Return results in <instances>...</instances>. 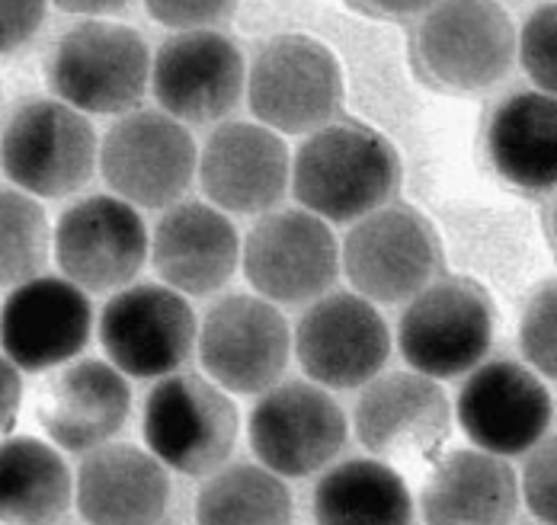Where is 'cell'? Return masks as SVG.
<instances>
[{"mask_svg":"<svg viewBox=\"0 0 557 525\" xmlns=\"http://www.w3.org/2000/svg\"><path fill=\"white\" fill-rule=\"evenodd\" d=\"M400 183V161L375 128L327 122L301 141L292 158V192L301 209L324 222L352 225L388 205Z\"/></svg>","mask_w":557,"mask_h":525,"instance_id":"cell-1","label":"cell"},{"mask_svg":"<svg viewBox=\"0 0 557 525\" xmlns=\"http://www.w3.org/2000/svg\"><path fill=\"white\" fill-rule=\"evenodd\" d=\"M46 77L67 107L87 116H122L151 87V52L138 29L90 16L58 36Z\"/></svg>","mask_w":557,"mask_h":525,"instance_id":"cell-2","label":"cell"},{"mask_svg":"<svg viewBox=\"0 0 557 525\" xmlns=\"http://www.w3.org/2000/svg\"><path fill=\"white\" fill-rule=\"evenodd\" d=\"M97 158L90 118L64 100H26L0 128V174L36 199H64L84 189Z\"/></svg>","mask_w":557,"mask_h":525,"instance_id":"cell-3","label":"cell"},{"mask_svg":"<svg viewBox=\"0 0 557 525\" xmlns=\"http://www.w3.org/2000/svg\"><path fill=\"white\" fill-rule=\"evenodd\" d=\"M240 433V416L219 382L170 372L145 398L141 436L170 471L206 477L222 467Z\"/></svg>","mask_w":557,"mask_h":525,"instance_id":"cell-4","label":"cell"},{"mask_svg":"<svg viewBox=\"0 0 557 525\" xmlns=\"http://www.w3.org/2000/svg\"><path fill=\"white\" fill-rule=\"evenodd\" d=\"M494 304L471 279H433L397 321V350L413 372L458 378L484 362L494 343Z\"/></svg>","mask_w":557,"mask_h":525,"instance_id":"cell-5","label":"cell"},{"mask_svg":"<svg viewBox=\"0 0 557 525\" xmlns=\"http://www.w3.org/2000/svg\"><path fill=\"white\" fill-rule=\"evenodd\" d=\"M343 103V71L318 39L285 33L260 46L247 67V107L263 125L305 135L336 116Z\"/></svg>","mask_w":557,"mask_h":525,"instance_id":"cell-6","label":"cell"},{"mask_svg":"<svg viewBox=\"0 0 557 525\" xmlns=\"http://www.w3.org/2000/svg\"><path fill=\"white\" fill-rule=\"evenodd\" d=\"M339 263L352 289L379 304H397L430 286L443 266L433 225L410 205H382L352 222Z\"/></svg>","mask_w":557,"mask_h":525,"instance_id":"cell-7","label":"cell"},{"mask_svg":"<svg viewBox=\"0 0 557 525\" xmlns=\"http://www.w3.org/2000/svg\"><path fill=\"white\" fill-rule=\"evenodd\" d=\"M100 171L115 196L141 209H168L199 171L189 128L164 110H132L115 118L100 145Z\"/></svg>","mask_w":557,"mask_h":525,"instance_id":"cell-8","label":"cell"},{"mask_svg":"<svg viewBox=\"0 0 557 525\" xmlns=\"http://www.w3.org/2000/svg\"><path fill=\"white\" fill-rule=\"evenodd\" d=\"M516 26L497 0H436L420 13L417 55L448 90H484L516 61Z\"/></svg>","mask_w":557,"mask_h":525,"instance_id":"cell-9","label":"cell"},{"mask_svg":"<svg viewBox=\"0 0 557 525\" xmlns=\"http://www.w3.org/2000/svg\"><path fill=\"white\" fill-rule=\"evenodd\" d=\"M240 263L247 283L273 304H305L327 292L339 273L331 222L308 209H270L250 228Z\"/></svg>","mask_w":557,"mask_h":525,"instance_id":"cell-10","label":"cell"},{"mask_svg":"<svg viewBox=\"0 0 557 525\" xmlns=\"http://www.w3.org/2000/svg\"><path fill=\"white\" fill-rule=\"evenodd\" d=\"M247 436L253 455L282 477H308L327 467L346 446L349 423L331 388L311 382H276L260 391Z\"/></svg>","mask_w":557,"mask_h":525,"instance_id":"cell-11","label":"cell"},{"mask_svg":"<svg viewBox=\"0 0 557 525\" xmlns=\"http://www.w3.org/2000/svg\"><path fill=\"white\" fill-rule=\"evenodd\" d=\"M199 340L196 311L173 286H122L100 314V343L128 378H164Z\"/></svg>","mask_w":557,"mask_h":525,"instance_id":"cell-12","label":"cell"},{"mask_svg":"<svg viewBox=\"0 0 557 525\" xmlns=\"http://www.w3.org/2000/svg\"><path fill=\"white\" fill-rule=\"evenodd\" d=\"M292 347L311 382L331 391H349L362 388L385 368L391 334L366 295L324 292L298 317Z\"/></svg>","mask_w":557,"mask_h":525,"instance_id":"cell-13","label":"cell"},{"mask_svg":"<svg viewBox=\"0 0 557 525\" xmlns=\"http://www.w3.org/2000/svg\"><path fill=\"white\" fill-rule=\"evenodd\" d=\"M196 350L212 382L234 395L273 388L292 355V330L263 295H227L209 308Z\"/></svg>","mask_w":557,"mask_h":525,"instance_id":"cell-14","label":"cell"},{"mask_svg":"<svg viewBox=\"0 0 557 525\" xmlns=\"http://www.w3.org/2000/svg\"><path fill=\"white\" fill-rule=\"evenodd\" d=\"M151 93L180 122H219L247 93L244 52L212 26L176 29L151 61Z\"/></svg>","mask_w":557,"mask_h":525,"instance_id":"cell-15","label":"cell"},{"mask_svg":"<svg viewBox=\"0 0 557 525\" xmlns=\"http://www.w3.org/2000/svg\"><path fill=\"white\" fill-rule=\"evenodd\" d=\"M455 416L461 433L484 452L503 459L535 449L555 416L552 395L532 365L491 359L471 368L458 391Z\"/></svg>","mask_w":557,"mask_h":525,"instance_id":"cell-16","label":"cell"},{"mask_svg":"<svg viewBox=\"0 0 557 525\" xmlns=\"http://www.w3.org/2000/svg\"><path fill=\"white\" fill-rule=\"evenodd\" d=\"M61 273L87 292L128 286L148 260V228L122 196H87L67 205L52 234Z\"/></svg>","mask_w":557,"mask_h":525,"instance_id":"cell-17","label":"cell"},{"mask_svg":"<svg viewBox=\"0 0 557 525\" xmlns=\"http://www.w3.org/2000/svg\"><path fill=\"white\" fill-rule=\"evenodd\" d=\"M356 436L382 462L436 459L451 436V404L423 372L375 375L356 401Z\"/></svg>","mask_w":557,"mask_h":525,"instance_id":"cell-18","label":"cell"},{"mask_svg":"<svg viewBox=\"0 0 557 525\" xmlns=\"http://www.w3.org/2000/svg\"><path fill=\"white\" fill-rule=\"evenodd\" d=\"M94 330L87 289L67 276H33L0 308V350L20 372H49L81 355Z\"/></svg>","mask_w":557,"mask_h":525,"instance_id":"cell-19","label":"cell"},{"mask_svg":"<svg viewBox=\"0 0 557 525\" xmlns=\"http://www.w3.org/2000/svg\"><path fill=\"white\" fill-rule=\"evenodd\" d=\"M196 174L212 205L234 215H263L276 209L292 183V158L276 128L224 122L209 135Z\"/></svg>","mask_w":557,"mask_h":525,"instance_id":"cell-20","label":"cell"},{"mask_svg":"<svg viewBox=\"0 0 557 525\" xmlns=\"http://www.w3.org/2000/svg\"><path fill=\"white\" fill-rule=\"evenodd\" d=\"M132 391L125 372L100 359H71L42 385L36 420L49 442L87 455L115 439L128 423Z\"/></svg>","mask_w":557,"mask_h":525,"instance_id":"cell-21","label":"cell"},{"mask_svg":"<svg viewBox=\"0 0 557 525\" xmlns=\"http://www.w3.org/2000/svg\"><path fill=\"white\" fill-rule=\"evenodd\" d=\"M151 263L183 295L224 289L240 263V237L227 212L209 202H173L154 225Z\"/></svg>","mask_w":557,"mask_h":525,"instance_id":"cell-22","label":"cell"},{"mask_svg":"<svg viewBox=\"0 0 557 525\" xmlns=\"http://www.w3.org/2000/svg\"><path fill=\"white\" fill-rule=\"evenodd\" d=\"M74 500L87 523H158L170 503L168 465L138 446L107 442L77 467Z\"/></svg>","mask_w":557,"mask_h":525,"instance_id":"cell-23","label":"cell"},{"mask_svg":"<svg viewBox=\"0 0 557 525\" xmlns=\"http://www.w3.org/2000/svg\"><path fill=\"white\" fill-rule=\"evenodd\" d=\"M522 490L512 465L484 449H458L433 467L420 510L426 523H509Z\"/></svg>","mask_w":557,"mask_h":525,"instance_id":"cell-24","label":"cell"},{"mask_svg":"<svg viewBox=\"0 0 557 525\" xmlns=\"http://www.w3.org/2000/svg\"><path fill=\"white\" fill-rule=\"evenodd\" d=\"M487 158L522 192L557 189V97L519 90L487 122Z\"/></svg>","mask_w":557,"mask_h":525,"instance_id":"cell-25","label":"cell"},{"mask_svg":"<svg viewBox=\"0 0 557 525\" xmlns=\"http://www.w3.org/2000/svg\"><path fill=\"white\" fill-rule=\"evenodd\" d=\"M314 520L324 525H404L413 520V497L388 462L346 459L321 474Z\"/></svg>","mask_w":557,"mask_h":525,"instance_id":"cell-26","label":"cell"},{"mask_svg":"<svg viewBox=\"0 0 557 525\" xmlns=\"http://www.w3.org/2000/svg\"><path fill=\"white\" fill-rule=\"evenodd\" d=\"M71 497L74 477L55 446L36 436L0 442V523H55Z\"/></svg>","mask_w":557,"mask_h":525,"instance_id":"cell-27","label":"cell"},{"mask_svg":"<svg viewBox=\"0 0 557 525\" xmlns=\"http://www.w3.org/2000/svg\"><path fill=\"white\" fill-rule=\"evenodd\" d=\"M196 520L199 523H288L292 520V493L282 484V474L273 467L237 465L215 467L206 474L196 493Z\"/></svg>","mask_w":557,"mask_h":525,"instance_id":"cell-28","label":"cell"},{"mask_svg":"<svg viewBox=\"0 0 557 525\" xmlns=\"http://www.w3.org/2000/svg\"><path fill=\"white\" fill-rule=\"evenodd\" d=\"M52 232L36 196L0 189V289H13L42 273Z\"/></svg>","mask_w":557,"mask_h":525,"instance_id":"cell-29","label":"cell"},{"mask_svg":"<svg viewBox=\"0 0 557 525\" xmlns=\"http://www.w3.org/2000/svg\"><path fill=\"white\" fill-rule=\"evenodd\" d=\"M519 347L539 375L557 382V279L539 286L525 301L519 321Z\"/></svg>","mask_w":557,"mask_h":525,"instance_id":"cell-30","label":"cell"},{"mask_svg":"<svg viewBox=\"0 0 557 525\" xmlns=\"http://www.w3.org/2000/svg\"><path fill=\"white\" fill-rule=\"evenodd\" d=\"M516 59L539 90L557 97V0L535 7L525 16L516 39Z\"/></svg>","mask_w":557,"mask_h":525,"instance_id":"cell-31","label":"cell"},{"mask_svg":"<svg viewBox=\"0 0 557 525\" xmlns=\"http://www.w3.org/2000/svg\"><path fill=\"white\" fill-rule=\"evenodd\" d=\"M525 455L519 477L522 500L535 520L557 525V436H545Z\"/></svg>","mask_w":557,"mask_h":525,"instance_id":"cell-32","label":"cell"},{"mask_svg":"<svg viewBox=\"0 0 557 525\" xmlns=\"http://www.w3.org/2000/svg\"><path fill=\"white\" fill-rule=\"evenodd\" d=\"M148 16L168 29H202L227 20L237 0H141Z\"/></svg>","mask_w":557,"mask_h":525,"instance_id":"cell-33","label":"cell"},{"mask_svg":"<svg viewBox=\"0 0 557 525\" xmlns=\"http://www.w3.org/2000/svg\"><path fill=\"white\" fill-rule=\"evenodd\" d=\"M49 0H0V55L29 46L46 23Z\"/></svg>","mask_w":557,"mask_h":525,"instance_id":"cell-34","label":"cell"},{"mask_svg":"<svg viewBox=\"0 0 557 525\" xmlns=\"http://www.w3.org/2000/svg\"><path fill=\"white\" fill-rule=\"evenodd\" d=\"M20 398H23V382L16 362L0 350V433H7L20 413Z\"/></svg>","mask_w":557,"mask_h":525,"instance_id":"cell-35","label":"cell"},{"mask_svg":"<svg viewBox=\"0 0 557 525\" xmlns=\"http://www.w3.org/2000/svg\"><path fill=\"white\" fill-rule=\"evenodd\" d=\"M61 13H71V16H112L119 10H125L132 0H52Z\"/></svg>","mask_w":557,"mask_h":525,"instance_id":"cell-36","label":"cell"},{"mask_svg":"<svg viewBox=\"0 0 557 525\" xmlns=\"http://www.w3.org/2000/svg\"><path fill=\"white\" fill-rule=\"evenodd\" d=\"M366 10L372 13H385V16H413V13H423L430 10L436 0H359Z\"/></svg>","mask_w":557,"mask_h":525,"instance_id":"cell-37","label":"cell"},{"mask_svg":"<svg viewBox=\"0 0 557 525\" xmlns=\"http://www.w3.org/2000/svg\"><path fill=\"white\" fill-rule=\"evenodd\" d=\"M552 234H555V240H557V199H555V205H552Z\"/></svg>","mask_w":557,"mask_h":525,"instance_id":"cell-38","label":"cell"}]
</instances>
